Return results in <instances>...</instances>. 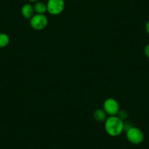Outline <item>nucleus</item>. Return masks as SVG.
<instances>
[{"label": "nucleus", "instance_id": "f257e3e1", "mask_svg": "<svg viewBox=\"0 0 149 149\" xmlns=\"http://www.w3.org/2000/svg\"><path fill=\"white\" fill-rule=\"evenodd\" d=\"M104 129L110 136L117 137L124 130V123L118 116H111L104 121Z\"/></svg>", "mask_w": 149, "mask_h": 149}, {"label": "nucleus", "instance_id": "f03ea898", "mask_svg": "<svg viewBox=\"0 0 149 149\" xmlns=\"http://www.w3.org/2000/svg\"><path fill=\"white\" fill-rule=\"evenodd\" d=\"M127 138L129 141L134 145H139L144 140V134L140 129L131 127L127 130Z\"/></svg>", "mask_w": 149, "mask_h": 149}, {"label": "nucleus", "instance_id": "7ed1b4c3", "mask_svg": "<svg viewBox=\"0 0 149 149\" xmlns=\"http://www.w3.org/2000/svg\"><path fill=\"white\" fill-rule=\"evenodd\" d=\"M47 12L51 15H57L61 14L65 8L64 0H48L46 4Z\"/></svg>", "mask_w": 149, "mask_h": 149}, {"label": "nucleus", "instance_id": "20e7f679", "mask_svg": "<svg viewBox=\"0 0 149 149\" xmlns=\"http://www.w3.org/2000/svg\"><path fill=\"white\" fill-rule=\"evenodd\" d=\"M48 18L44 14H35L30 19V25L34 29L42 30L47 26Z\"/></svg>", "mask_w": 149, "mask_h": 149}, {"label": "nucleus", "instance_id": "39448f33", "mask_svg": "<svg viewBox=\"0 0 149 149\" xmlns=\"http://www.w3.org/2000/svg\"><path fill=\"white\" fill-rule=\"evenodd\" d=\"M103 110L105 111L107 115L116 116L119 111V104L116 100L108 98L104 101L103 104Z\"/></svg>", "mask_w": 149, "mask_h": 149}, {"label": "nucleus", "instance_id": "423d86ee", "mask_svg": "<svg viewBox=\"0 0 149 149\" xmlns=\"http://www.w3.org/2000/svg\"><path fill=\"white\" fill-rule=\"evenodd\" d=\"M21 13L26 19H31L34 15V7L30 4H25L21 8Z\"/></svg>", "mask_w": 149, "mask_h": 149}, {"label": "nucleus", "instance_id": "0eeeda50", "mask_svg": "<svg viewBox=\"0 0 149 149\" xmlns=\"http://www.w3.org/2000/svg\"><path fill=\"white\" fill-rule=\"evenodd\" d=\"M34 13L37 14H45L47 12V5L46 4L43 3L42 2H36L34 5Z\"/></svg>", "mask_w": 149, "mask_h": 149}, {"label": "nucleus", "instance_id": "6e6552de", "mask_svg": "<svg viewBox=\"0 0 149 149\" xmlns=\"http://www.w3.org/2000/svg\"><path fill=\"white\" fill-rule=\"evenodd\" d=\"M94 118L99 122H103L107 119V113L102 109H97L94 113Z\"/></svg>", "mask_w": 149, "mask_h": 149}, {"label": "nucleus", "instance_id": "1a4fd4ad", "mask_svg": "<svg viewBox=\"0 0 149 149\" xmlns=\"http://www.w3.org/2000/svg\"><path fill=\"white\" fill-rule=\"evenodd\" d=\"M10 42L9 36L5 33H0V48L8 46Z\"/></svg>", "mask_w": 149, "mask_h": 149}, {"label": "nucleus", "instance_id": "9d476101", "mask_svg": "<svg viewBox=\"0 0 149 149\" xmlns=\"http://www.w3.org/2000/svg\"><path fill=\"white\" fill-rule=\"evenodd\" d=\"M118 116L120 118H121V120H124V119H126V118L128 117V114H127V113L126 111H124V110H121V111H118Z\"/></svg>", "mask_w": 149, "mask_h": 149}, {"label": "nucleus", "instance_id": "9b49d317", "mask_svg": "<svg viewBox=\"0 0 149 149\" xmlns=\"http://www.w3.org/2000/svg\"><path fill=\"white\" fill-rule=\"evenodd\" d=\"M144 53L145 54H146V57L149 59V43L148 44V45L146 46V48H145Z\"/></svg>", "mask_w": 149, "mask_h": 149}, {"label": "nucleus", "instance_id": "f8f14e48", "mask_svg": "<svg viewBox=\"0 0 149 149\" xmlns=\"http://www.w3.org/2000/svg\"><path fill=\"white\" fill-rule=\"evenodd\" d=\"M145 29H146V31L148 34H149V21H148L146 24V26H145Z\"/></svg>", "mask_w": 149, "mask_h": 149}, {"label": "nucleus", "instance_id": "ddd939ff", "mask_svg": "<svg viewBox=\"0 0 149 149\" xmlns=\"http://www.w3.org/2000/svg\"><path fill=\"white\" fill-rule=\"evenodd\" d=\"M28 1H29V2H37L38 0H28Z\"/></svg>", "mask_w": 149, "mask_h": 149}]
</instances>
